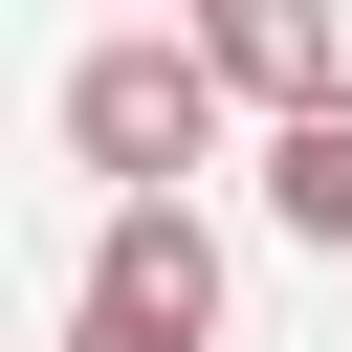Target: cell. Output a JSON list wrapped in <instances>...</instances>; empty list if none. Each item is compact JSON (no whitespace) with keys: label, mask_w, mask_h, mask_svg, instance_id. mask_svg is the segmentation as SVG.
Instances as JSON below:
<instances>
[{"label":"cell","mask_w":352,"mask_h":352,"mask_svg":"<svg viewBox=\"0 0 352 352\" xmlns=\"http://www.w3.org/2000/svg\"><path fill=\"white\" fill-rule=\"evenodd\" d=\"M264 220L352 264V88H308V110H264Z\"/></svg>","instance_id":"obj_4"},{"label":"cell","mask_w":352,"mask_h":352,"mask_svg":"<svg viewBox=\"0 0 352 352\" xmlns=\"http://www.w3.org/2000/svg\"><path fill=\"white\" fill-rule=\"evenodd\" d=\"M220 110H242V88L198 66V22H132V44H88V66H66V154H88L110 198H176V176L220 154Z\"/></svg>","instance_id":"obj_1"},{"label":"cell","mask_w":352,"mask_h":352,"mask_svg":"<svg viewBox=\"0 0 352 352\" xmlns=\"http://www.w3.org/2000/svg\"><path fill=\"white\" fill-rule=\"evenodd\" d=\"M66 352H220V242H198V198H110Z\"/></svg>","instance_id":"obj_2"},{"label":"cell","mask_w":352,"mask_h":352,"mask_svg":"<svg viewBox=\"0 0 352 352\" xmlns=\"http://www.w3.org/2000/svg\"><path fill=\"white\" fill-rule=\"evenodd\" d=\"M198 66H220L242 110H308V88H352V44H330V0H198Z\"/></svg>","instance_id":"obj_3"}]
</instances>
